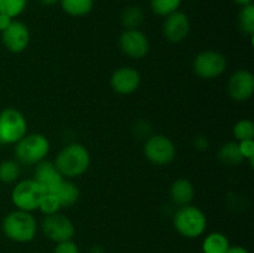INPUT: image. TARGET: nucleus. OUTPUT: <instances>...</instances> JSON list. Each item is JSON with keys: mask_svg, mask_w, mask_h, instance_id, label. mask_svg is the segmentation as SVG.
I'll return each instance as SVG.
<instances>
[{"mask_svg": "<svg viewBox=\"0 0 254 253\" xmlns=\"http://www.w3.org/2000/svg\"><path fill=\"white\" fill-rule=\"evenodd\" d=\"M218 159L223 165L236 166L240 165L245 158L241 154L238 144L235 141H230V143H226L221 146L220 151H218Z\"/></svg>", "mask_w": 254, "mask_h": 253, "instance_id": "obj_19", "label": "nucleus"}, {"mask_svg": "<svg viewBox=\"0 0 254 253\" xmlns=\"http://www.w3.org/2000/svg\"><path fill=\"white\" fill-rule=\"evenodd\" d=\"M41 230L46 238L55 243L71 241L76 233L73 222L59 212L45 216L41 222Z\"/></svg>", "mask_w": 254, "mask_h": 253, "instance_id": "obj_7", "label": "nucleus"}, {"mask_svg": "<svg viewBox=\"0 0 254 253\" xmlns=\"http://www.w3.org/2000/svg\"><path fill=\"white\" fill-rule=\"evenodd\" d=\"M190 31V20L185 12L175 11L166 16L163 25V34L171 42H180L186 39Z\"/></svg>", "mask_w": 254, "mask_h": 253, "instance_id": "obj_15", "label": "nucleus"}, {"mask_svg": "<svg viewBox=\"0 0 254 253\" xmlns=\"http://www.w3.org/2000/svg\"><path fill=\"white\" fill-rule=\"evenodd\" d=\"M144 154L150 163L155 165H166L175 159L176 148L168 136L155 134L148 138L144 144Z\"/></svg>", "mask_w": 254, "mask_h": 253, "instance_id": "obj_8", "label": "nucleus"}, {"mask_svg": "<svg viewBox=\"0 0 254 253\" xmlns=\"http://www.w3.org/2000/svg\"><path fill=\"white\" fill-rule=\"evenodd\" d=\"M11 21H12L11 17H9L7 15L0 14V32L4 31V30L11 24Z\"/></svg>", "mask_w": 254, "mask_h": 253, "instance_id": "obj_30", "label": "nucleus"}, {"mask_svg": "<svg viewBox=\"0 0 254 253\" xmlns=\"http://www.w3.org/2000/svg\"><path fill=\"white\" fill-rule=\"evenodd\" d=\"M193 195H195L193 185L186 179H179L174 181L170 188L171 201L180 206L189 205L192 201Z\"/></svg>", "mask_w": 254, "mask_h": 253, "instance_id": "obj_16", "label": "nucleus"}, {"mask_svg": "<svg viewBox=\"0 0 254 253\" xmlns=\"http://www.w3.org/2000/svg\"><path fill=\"white\" fill-rule=\"evenodd\" d=\"M55 165L64 178L73 179L88 170L91 165V156L86 146L73 143L66 145L57 154Z\"/></svg>", "mask_w": 254, "mask_h": 253, "instance_id": "obj_1", "label": "nucleus"}, {"mask_svg": "<svg viewBox=\"0 0 254 253\" xmlns=\"http://www.w3.org/2000/svg\"><path fill=\"white\" fill-rule=\"evenodd\" d=\"M32 253H37V252H32Z\"/></svg>", "mask_w": 254, "mask_h": 253, "instance_id": "obj_34", "label": "nucleus"}, {"mask_svg": "<svg viewBox=\"0 0 254 253\" xmlns=\"http://www.w3.org/2000/svg\"><path fill=\"white\" fill-rule=\"evenodd\" d=\"M52 193L57 196L60 203H61V207H71V206H73L78 201L79 195H81L79 189L77 188L76 184L67 180V179H64L62 183L59 185V188Z\"/></svg>", "mask_w": 254, "mask_h": 253, "instance_id": "obj_17", "label": "nucleus"}, {"mask_svg": "<svg viewBox=\"0 0 254 253\" xmlns=\"http://www.w3.org/2000/svg\"><path fill=\"white\" fill-rule=\"evenodd\" d=\"M60 208H61V203H60L57 196L52 192L45 193L41 202H40L39 210L44 212L45 215H51V213L59 212Z\"/></svg>", "mask_w": 254, "mask_h": 253, "instance_id": "obj_27", "label": "nucleus"}, {"mask_svg": "<svg viewBox=\"0 0 254 253\" xmlns=\"http://www.w3.org/2000/svg\"><path fill=\"white\" fill-rule=\"evenodd\" d=\"M238 146H240L241 154H242L243 158L248 159V160L251 161V165L253 166V163H254V140L253 139L240 141Z\"/></svg>", "mask_w": 254, "mask_h": 253, "instance_id": "obj_28", "label": "nucleus"}, {"mask_svg": "<svg viewBox=\"0 0 254 253\" xmlns=\"http://www.w3.org/2000/svg\"><path fill=\"white\" fill-rule=\"evenodd\" d=\"M121 50L128 57L134 60L143 59L148 55L150 44L145 34L135 30H126L119 37Z\"/></svg>", "mask_w": 254, "mask_h": 253, "instance_id": "obj_10", "label": "nucleus"}, {"mask_svg": "<svg viewBox=\"0 0 254 253\" xmlns=\"http://www.w3.org/2000/svg\"><path fill=\"white\" fill-rule=\"evenodd\" d=\"M228 94L233 101L245 102L253 96L254 77L247 69H240L231 76L228 81Z\"/></svg>", "mask_w": 254, "mask_h": 253, "instance_id": "obj_12", "label": "nucleus"}, {"mask_svg": "<svg viewBox=\"0 0 254 253\" xmlns=\"http://www.w3.org/2000/svg\"><path fill=\"white\" fill-rule=\"evenodd\" d=\"M140 74L131 67H121L113 72L111 86L119 94H131L140 86Z\"/></svg>", "mask_w": 254, "mask_h": 253, "instance_id": "obj_13", "label": "nucleus"}, {"mask_svg": "<svg viewBox=\"0 0 254 253\" xmlns=\"http://www.w3.org/2000/svg\"><path fill=\"white\" fill-rule=\"evenodd\" d=\"M227 67V61L222 54L217 51H202L195 57L193 71L200 78L212 79L220 77Z\"/></svg>", "mask_w": 254, "mask_h": 253, "instance_id": "obj_9", "label": "nucleus"}, {"mask_svg": "<svg viewBox=\"0 0 254 253\" xmlns=\"http://www.w3.org/2000/svg\"><path fill=\"white\" fill-rule=\"evenodd\" d=\"M235 2H237L238 5H242V6H246V5L252 4V0H233Z\"/></svg>", "mask_w": 254, "mask_h": 253, "instance_id": "obj_33", "label": "nucleus"}, {"mask_svg": "<svg viewBox=\"0 0 254 253\" xmlns=\"http://www.w3.org/2000/svg\"><path fill=\"white\" fill-rule=\"evenodd\" d=\"M230 247L227 236L221 232H212L203 240L202 253H227Z\"/></svg>", "mask_w": 254, "mask_h": 253, "instance_id": "obj_18", "label": "nucleus"}, {"mask_svg": "<svg viewBox=\"0 0 254 253\" xmlns=\"http://www.w3.org/2000/svg\"><path fill=\"white\" fill-rule=\"evenodd\" d=\"M181 5V0H150V7L156 15L168 16L178 11Z\"/></svg>", "mask_w": 254, "mask_h": 253, "instance_id": "obj_23", "label": "nucleus"}, {"mask_svg": "<svg viewBox=\"0 0 254 253\" xmlns=\"http://www.w3.org/2000/svg\"><path fill=\"white\" fill-rule=\"evenodd\" d=\"M50 151V141L42 134H29L15 144V156L19 163L36 165Z\"/></svg>", "mask_w": 254, "mask_h": 253, "instance_id": "obj_4", "label": "nucleus"}, {"mask_svg": "<svg viewBox=\"0 0 254 253\" xmlns=\"http://www.w3.org/2000/svg\"><path fill=\"white\" fill-rule=\"evenodd\" d=\"M2 232L10 241L16 243L31 242L37 232V223L31 212L11 211L2 220Z\"/></svg>", "mask_w": 254, "mask_h": 253, "instance_id": "obj_2", "label": "nucleus"}, {"mask_svg": "<svg viewBox=\"0 0 254 253\" xmlns=\"http://www.w3.org/2000/svg\"><path fill=\"white\" fill-rule=\"evenodd\" d=\"M238 26L245 34L253 35L254 32V6L252 4L242 7L238 15Z\"/></svg>", "mask_w": 254, "mask_h": 253, "instance_id": "obj_24", "label": "nucleus"}, {"mask_svg": "<svg viewBox=\"0 0 254 253\" xmlns=\"http://www.w3.org/2000/svg\"><path fill=\"white\" fill-rule=\"evenodd\" d=\"M227 253H250L248 250H246L242 246H231L230 250L227 251Z\"/></svg>", "mask_w": 254, "mask_h": 253, "instance_id": "obj_31", "label": "nucleus"}, {"mask_svg": "<svg viewBox=\"0 0 254 253\" xmlns=\"http://www.w3.org/2000/svg\"><path fill=\"white\" fill-rule=\"evenodd\" d=\"M1 41L10 52H22L30 42L29 27L21 21H11V24L1 32Z\"/></svg>", "mask_w": 254, "mask_h": 253, "instance_id": "obj_11", "label": "nucleus"}, {"mask_svg": "<svg viewBox=\"0 0 254 253\" xmlns=\"http://www.w3.org/2000/svg\"><path fill=\"white\" fill-rule=\"evenodd\" d=\"M173 223L179 235L185 238H197L207 227L205 213L196 206H181L175 212Z\"/></svg>", "mask_w": 254, "mask_h": 253, "instance_id": "obj_3", "label": "nucleus"}, {"mask_svg": "<svg viewBox=\"0 0 254 253\" xmlns=\"http://www.w3.org/2000/svg\"><path fill=\"white\" fill-rule=\"evenodd\" d=\"M21 168L19 161L4 160L0 163V181L4 184H12L20 178Z\"/></svg>", "mask_w": 254, "mask_h": 253, "instance_id": "obj_22", "label": "nucleus"}, {"mask_svg": "<svg viewBox=\"0 0 254 253\" xmlns=\"http://www.w3.org/2000/svg\"><path fill=\"white\" fill-rule=\"evenodd\" d=\"M62 10L71 16L79 17L89 14L93 9V0H60Z\"/></svg>", "mask_w": 254, "mask_h": 253, "instance_id": "obj_20", "label": "nucleus"}, {"mask_svg": "<svg viewBox=\"0 0 254 253\" xmlns=\"http://www.w3.org/2000/svg\"><path fill=\"white\" fill-rule=\"evenodd\" d=\"M27 123L24 114L15 108L0 112V144H16L26 135Z\"/></svg>", "mask_w": 254, "mask_h": 253, "instance_id": "obj_5", "label": "nucleus"}, {"mask_svg": "<svg viewBox=\"0 0 254 253\" xmlns=\"http://www.w3.org/2000/svg\"><path fill=\"white\" fill-rule=\"evenodd\" d=\"M26 0H0V14L9 17H16L24 11Z\"/></svg>", "mask_w": 254, "mask_h": 253, "instance_id": "obj_25", "label": "nucleus"}, {"mask_svg": "<svg viewBox=\"0 0 254 253\" xmlns=\"http://www.w3.org/2000/svg\"><path fill=\"white\" fill-rule=\"evenodd\" d=\"M54 253H79V248L72 240L64 241V242L57 243Z\"/></svg>", "mask_w": 254, "mask_h": 253, "instance_id": "obj_29", "label": "nucleus"}, {"mask_svg": "<svg viewBox=\"0 0 254 253\" xmlns=\"http://www.w3.org/2000/svg\"><path fill=\"white\" fill-rule=\"evenodd\" d=\"M45 193L44 189L34 179H27L17 183L12 189L11 200L17 210L31 212L39 208Z\"/></svg>", "mask_w": 254, "mask_h": 253, "instance_id": "obj_6", "label": "nucleus"}, {"mask_svg": "<svg viewBox=\"0 0 254 253\" xmlns=\"http://www.w3.org/2000/svg\"><path fill=\"white\" fill-rule=\"evenodd\" d=\"M144 20L143 10L138 6H128L122 12L121 21L126 30H135L141 25Z\"/></svg>", "mask_w": 254, "mask_h": 253, "instance_id": "obj_21", "label": "nucleus"}, {"mask_svg": "<svg viewBox=\"0 0 254 253\" xmlns=\"http://www.w3.org/2000/svg\"><path fill=\"white\" fill-rule=\"evenodd\" d=\"M233 134L240 141L254 138V124L250 119H242L233 126Z\"/></svg>", "mask_w": 254, "mask_h": 253, "instance_id": "obj_26", "label": "nucleus"}, {"mask_svg": "<svg viewBox=\"0 0 254 253\" xmlns=\"http://www.w3.org/2000/svg\"><path fill=\"white\" fill-rule=\"evenodd\" d=\"M32 179L44 189L45 192H55V190L59 188V185L64 178L57 170L55 163L42 160L35 166L34 178Z\"/></svg>", "mask_w": 254, "mask_h": 253, "instance_id": "obj_14", "label": "nucleus"}, {"mask_svg": "<svg viewBox=\"0 0 254 253\" xmlns=\"http://www.w3.org/2000/svg\"><path fill=\"white\" fill-rule=\"evenodd\" d=\"M39 1L41 2L42 5H45V6H52V5L60 2V0H39Z\"/></svg>", "mask_w": 254, "mask_h": 253, "instance_id": "obj_32", "label": "nucleus"}]
</instances>
